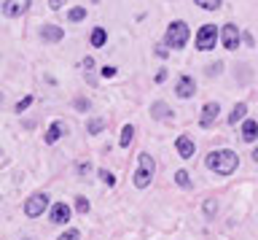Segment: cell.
Instances as JSON below:
<instances>
[{
	"label": "cell",
	"mask_w": 258,
	"mask_h": 240,
	"mask_svg": "<svg viewBox=\"0 0 258 240\" xmlns=\"http://www.w3.org/2000/svg\"><path fill=\"white\" fill-rule=\"evenodd\" d=\"M64 132H68V127H64V122H59V119H56V122L48 124V130H46V135H43V140L48 143V146H54V143L59 140Z\"/></svg>",
	"instance_id": "cell-12"
},
{
	"label": "cell",
	"mask_w": 258,
	"mask_h": 240,
	"mask_svg": "<svg viewBox=\"0 0 258 240\" xmlns=\"http://www.w3.org/2000/svg\"><path fill=\"white\" fill-rule=\"evenodd\" d=\"M62 6H64V0H48V9L51 11H59Z\"/></svg>",
	"instance_id": "cell-32"
},
{
	"label": "cell",
	"mask_w": 258,
	"mask_h": 240,
	"mask_svg": "<svg viewBox=\"0 0 258 240\" xmlns=\"http://www.w3.org/2000/svg\"><path fill=\"white\" fill-rule=\"evenodd\" d=\"M255 138H258V122H255V119H247V122L242 124V140H245V143H255Z\"/></svg>",
	"instance_id": "cell-14"
},
{
	"label": "cell",
	"mask_w": 258,
	"mask_h": 240,
	"mask_svg": "<svg viewBox=\"0 0 258 240\" xmlns=\"http://www.w3.org/2000/svg\"><path fill=\"white\" fill-rule=\"evenodd\" d=\"M32 100H35V98H32V94H27V98H22L19 103H16V106H14V111H16V114H22V111H27L30 106H32Z\"/></svg>",
	"instance_id": "cell-24"
},
{
	"label": "cell",
	"mask_w": 258,
	"mask_h": 240,
	"mask_svg": "<svg viewBox=\"0 0 258 240\" xmlns=\"http://www.w3.org/2000/svg\"><path fill=\"white\" fill-rule=\"evenodd\" d=\"M215 41H218V27L215 25H202L199 33H197V49L210 52V49H215Z\"/></svg>",
	"instance_id": "cell-4"
},
{
	"label": "cell",
	"mask_w": 258,
	"mask_h": 240,
	"mask_svg": "<svg viewBox=\"0 0 258 240\" xmlns=\"http://www.w3.org/2000/svg\"><path fill=\"white\" fill-rule=\"evenodd\" d=\"M175 151H177L183 159H191L194 151H197V146H194V140L188 138V135H180V138L175 140Z\"/></svg>",
	"instance_id": "cell-13"
},
{
	"label": "cell",
	"mask_w": 258,
	"mask_h": 240,
	"mask_svg": "<svg viewBox=\"0 0 258 240\" xmlns=\"http://www.w3.org/2000/svg\"><path fill=\"white\" fill-rule=\"evenodd\" d=\"M105 127H108V124H105V119H89V124H86V130H89V132H92V135H100V132L105 130Z\"/></svg>",
	"instance_id": "cell-21"
},
{
	"label": "cell",
	"mask_w": 258,
	"mask_h": 240,
	"mask_svg": "<svg viewBox=\"0 0 258 240\" xmlns=\"http://www.w3.org/2000/svg\"><path fill=\"white\" fill-rule=\"evenodd\" d=\"M64 38V30L59 25H54V22H46L43 27H40V41L43 43H59Z\"/></svg>",
	"instance_id": "cell-8"
},
{
	"label": "cell",
	"mask_w": 258,
	"mask_h": 240,
	"mask_svg": "<svg viewBox=\"0 0 258 240\" xmlns=\"http://www.w3.org/2000/svg\"><path fill=\"white\" fill-rule=\"evenodd\" d=\"M105 41H108L105 27H94V30H92V38H89V43H92L94 49H100V46H105Z\"/></svg>",
	"instance_id": "cell-19"
},
{
	"label": "cell",
	"mask_w": 258,
	"mask_h": 240,
	"mask_svg": "<svg viewBox=\"0 0 258 240\" xmlns=\"http://www.w3.org/2000/svg\"><path fill=\"white\" fill-rule=\"evenodd\" d=\"M30 3L32 0H6L3 3V17H8V19L24 17V14L30 11Z\"/></svg>",
	"instance_id": "cell-6"
},
{
	"label": "cell",
	"mask_w": 258,
	"mask_h": 240,
	"mask_svg": "<svg viewBox=\"0 0 258 240\" xmlns=\"http://www.w3.org/2000/svg\"><path fill=\"white\" fill-rule=\"evenodd\" d=\"M164 78H167V70H164V68H161V70H159V73H156V84H161V81H164Z\"/></svg>",
	"instance_id": "cell-34"
},
{
	"label": "cell",
	"mask_w": 258,
	"mask_h": 240,
	"mask_svg": "<svg viewBox=\"0 0 258 240\" xmlns=\"http://www.w3.org/2000/svg\"><path fill=\"white\" fill-rule=\"evenodd\" d=\"M175 94H177L180 100H188V98H194V94H197V84H194V78H191V76H180V78H177Z\"/></svg>",
	"instance_id": "cell-10"
},
{
	"label": "cell",
	"mask_w": 258,
	"mask_h": 240,
	"mask_svg": "<svg viewBox=\"0 0 258 240\" xmlns=\"http://www.w3.org/2000/svg\"><path fill=\"white\" fill-rule=\"evenodd\" d=\"M94 68H97V62H94L92 57L81 60V70H84V76H86L89 86H97V78H94Z\"/></svg>",
	"instance_id": "cell-15"
},
{
	"label": "cell",
	"mask_w": 258,
	"mask_h": 240,
	"mask_svg": "<svg viewBox=\"0 0 258 240\" xmlns=\"http://www.w3.org/2000/svg\"><path fill=\"white\" fill-rule=\"evenodd\" d=\"M137 162H140V167H137V173H135V186L137 189H145L151 183L153 173H156V162H153V157L148 154V151H140Z\"/></svg>",
	"instance_id": "cell-3"
},
{
	"label": "cell",
	"mask_w": 258,
	"mask_h": 240,
	"mask_svg": "<svg viewBox=\"0 0 258 240\" xmlns=\"http://www.w3.org/2000/svg\"><path fill=\"white\" fill-rule=\"evenodd\" d=\"M102 76L105 78H113V76H116V68H102Z\"/></svg>",
	"instance_id": "cell-33"
},
{
	"label": "cell",
	"mask_w": 258,
	"mask_h": 240,
	"mask_svg": "<svg viewBox=\"0 0 258 240\" xmlns=\"http://www.w3.org/2000/svg\"><path fill=\"white\" fill-rule=\"evenodd\" d=\"M205 165H207L213 173H218V175H229V173L237 170L239 157L234 154V151H229V149H218V151H210V154H207Z\"/></svg>",
	"instance_id": "cell-1"
},
{
	"label": "cell",
	"mask_w": 258,
	"mask_h": 240,
	"mask_svg": "<svg viewBox=\"0 0 258 240\" xmlns=\"http://www.w3.org/2000/svg\"><path fill=\"white\" fill-rule=\"evenodd\" d=\"M70 205L68 203H54V208H51V216H48V219H51V224H68L70 221Z\"/></svg>",
	"instance_id": "cell-11"
},
{
	"label": "cell",
	"mask_w": 258,
	"mask_h": 240,
	"mask_svg": "<svg viewBox=\"0 0 258 240\" xmlns=\"http://www.w3.org/2000/svg\"><path fill=\"white\" fill-rule=\"evenodd\" d=\"M89 208H92V203H89L86 197H78V200H76V211H78L81 216H86V213H89Z\"/></svg>",
	"instance_id": "cell-25"
},
{
	"label": "cell",
	"mask_w": 258,
	"mask_h": 240,
	"mask_svg": "<svg viewBox=\"0 0 258 240\" xmlns=\"http://www.w3.org/2000/svg\"><path fill=\"white\" fill-rule=\"evenodd\" d=\"M78 237H81V232H78V229H68L64 235H59L56 240H78Z\"/></svg>",
	"instance_id": "cell-27"
},
{
	"label": "cell",
	"mask_w": 258,
	"mask_h": 240,
	"mask_svg": "<svg viewBox=\"0 0 258 240\" xmlns=\"http://www.w3.org/2000/svg\"><path fill=\"white\" fill-rule=\"evenodd\" d=\"M175 181H177V186H183V189H191L194 186L191 178H188V170H177L175 173Z\"/></svg>",
	"instance_id": "cell-22"
},
{
	"label": "cell",
	"mask_w": 258,
	"mask_h": 240,
	"mask_svg": "<svg viewBox=\"0 0 258 240\" xmlns=\"http://www.w3.org/2000/svg\"><path fill=\"white\" fill-rule=\"evenodd\" d=\"M218 38H221V43H223V49H229V52H234L239 46V27L237 25H223V30L218 33Z\"/></svg>",
	"instance_id": "cell-7"
},
{
	"label": "cell",
	"mask_w": 258,
	"mask_h": 240,
	"mask_svg": "<svg viewBox=\"0 0 258 240\" xmlns=\"http://www.w3.org/2000/svg\"><path fill=\"white\" fill-rule=\"evenodd\" d=\"M245 116H247V103H237V106H234V111L229 114V124H231V127L239 124Z\"/></svg>",
	"instance_id": "cell-17"
},
{
	"label": "cell",
	"mask_w": 258,
	"mask_h": 240,
	"mask_svg": "<svg viewBox=\"0 0 258 240\" xmlns=\"http://www.w3.org/2000/svg\"><path fill=\"white\" fill-rule=\"evenodd\" d=\"M0 103H3V94H0Z\"/></svg>",
	"instance_id": "cell-35"
},
{
	"label": "cell",
	"mask_w": 258,
	"mask_h": 240,
	"mask_svg": "<svg viewBox=\"0 0 258 240\" xmlns=\"http://www.w3.org/2000/svg\"><path fill=\"white\" fill-rule=\"evenodd\" d=\"M46 208H48V195L38 191V195H30L27 197V203H24V213H27L30 219H35V216H43Z\"/></svg>",
	"instance_id": "cell-5"
},
{
	"label": "cell",
	"mask_w": 258,
	"mask_h": 240,
	"mask_svg": "<svg viewBox=\"0 0 258 240\" xmlns=\"http://www.w3.org/2000/svg\"><path fill=\"white\" fill-rule=\"evenodd\" d=\"M153 54H156V57H161V60H164L167 54H169V49H167V46H156V49H153Z\"/></svg>",
	"instance_id": "cell-31"
},
{
	"label": "cell",
	"mask_w": 258,
	"mask_h": 240,
	"mask_svg": "<svg viewBox=\"0 0 258 240\" xmlns=\"http://www.w3.org/2000/svg\"><path fill=\"white\" fill-rule=\"evenodd\" d=\"M76 167H78V173H81V175H89V173H92V165H89V162H78Z\"/></svg>",
	"instance_id": "cell-28"
},
{
	"label": "cell",
	"mask_w": 258,
	"mask_h": 240,
	"mask_svg": "<svg viewBox=\"0 0 258 240\" xmlns=\"http://www.w3.org/2000/svg\"><path fill=\"white\" fill-rule=\"evenodd\" d=\"M151 116H153V119H169V116H172V108H169L167 103L156 100V103L151 106Z\"/></svg>",
	"instance_id": "cell-16"
},
{
	"label": "cell",
	"mask_w": 258,
	"mask_h": 240,
	"mask_svg": "<svg viewBox=\"0 0 258 240\" xmlns=\"http://www.w3.org/2000/svg\"><path fill=\"white\" fill-rule=\"evenodd\" d=\"M218 116H221V106H218V103H205V106H202L199 124L202 127H213L218 122Z\"/></svg>",
	"instance_id": "cell-9"
},
{
	"label": "cell",
	"mask_w": 258,
	"mask_h": 240,
	"mask_svg": "<svg viewBox=\"0 0 258 240\" xmlns=\"http://www.w3.org/2000/svg\"><path fill=\"white\" fill-rule=\"evenodd\" d=\"M89 106H92L89 100H84V98H76V111H86Z\"/></svg>",
	"instance_id": "cell-29"
},
{
	"label": "cell",
	"mask_w": 258,
	"mask_h": 240,
	"mask_svg": "<svg viewBox=\"0 0 258 240\" xmlns=\"http://www.w3.org/2000/svg\"><path fill=\"white\" fill-rule=\"evenodd\" d=\"M100 178H102L105 183H108V186H113V183H116V175H113L110 170H105V167L100 170Z\"/></svg>",
	"instance_id": "cell-26"
},
{
	"label": "cell",
	"mask_w": 258,
	"mask_h": 240,
	"mask_svg": "<svg viewBox=\"0 0 258 240\" xmlns=\"http://www.w3.org/2000/svg\"><path fill=\"white\" fill-rule=\"evenodd\" d=\"M215 211H218V205L213 203V200H207V203H205V213H207V216H213Z\"/></svg>",
	"instance_id": "cell-30"
},
{
	"label": "cell",
	"mask_w": 258,
	"mask_h": 240,
	"mask_svg": "<svg viewBox=\"0 0 258 240\" xmlns=\"http://www.w3.org/2000/svg\"><path fill=\"white\" fill-rule=\"evenodd\" d=\"M86 19V9L84 6H76V9L68 11V22H84Z\"/></svg>",
	"instance_id": "cell-20"
},
{
	"label": "cell",
	"mask_w": 258,
	"mask_h": 240,
	"mask_svg": "<svg viewBox=\"0 0 258 240\" xmlns=\"http://www.w3.org/2000/svg\"><path fill=\"white\" fill-rule=\"evenodd\" d=\"M194 3H197L199 9H205V11H218L221 9V0H194Z\"/></svg>",
	"instance_id": "cell-23"
},
{
	"label": "cell",
	"mask_w": 258,
	"mask_h": 240,
	"mask_svg": "<svg viewBox=\"0 0 258 240\" xmlns=\"http://www.w3.org/2000/svg\"><path fill=\"white\" fill-rule=\"evenodd\" d=\"M135 140V127L132 124H124L121 127V138H118V146L121 149H129V143Z\"/></svg>",
	"instance_id": "cell-18"
},
{
	"label": "cell",
	"mask_w": 258,
	"mask_h": 240,
	"mask_svg": "<svg viewBox=\"0 0 258 240\" xmlns=\"http://www.w3.org/2000/svg\"><path fill=\"white\" fill-rule=\"evenodd\" d=\"M188 38H191L188 25H185V22H180V19H175V22H169V25H167L164 46H167V49H183V46L188 43Z\"/></svg>",
	"instance_id": "cell-2"
},
{
	"label": "cell",
	"mask_w": 258,
	"mask_h": 240,
	"mask_svg": "<svg viewBox=\"0 0 258 240\" xmlns=\"http://www.w3.org/2000/svg\"><path fill=\"white\" fill-rule=\"evenodd\" d=\"M22 240H30V237H22Z\"/></svg>",
	"instance_id": "cell-36"
}]
</instances>
